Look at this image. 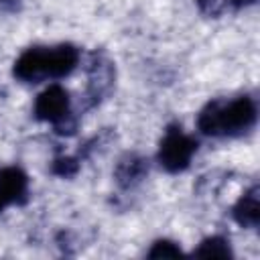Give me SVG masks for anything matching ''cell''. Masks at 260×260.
Returning <instances> with one entry per match:
<instances>
[{
	"instance_id": "3957f363",
	"label": "cell",
	"mask_w": 260,
	"mask_h": 260,
	"mask_svg": "<svg viewBox=\"0 0 260 260\" xmlns=\"http://www.w3.org/2000/svg\"><path fill=\"white\" fill-rule=\"evenodd\" d=\"M35 118L41 122H49L57 128L59 134H71L75 122L71 120V102L69 93L61 85H49L39 93L35 102Z\"/></svg>"
},
{
	"instance_id": "52a82bcc",
	"label": "cell",
	"mask_w": 260,
	"mask_h": 260,
	"mask_svg": "<svg viewBox=\"0 0 260 260\" xmlns=\"http://www.w3.org/2000/svg\"><path fill=\"white\" fill-rule=\"evenodd\" d=\"M146 171H148V167L144 165L142 158H138V156H128V158H124V160L118 165V169H116V179H118V183H120L122 187H130V185L138 183V181L146 175Z\"/></svg>"
},
{
	"instance_id": "8992f818",
	"label": "cell",
	"mask_w": 260,
	"mask_h": 260,
	"mask_svg": "<svg viewBox=\"0 0 260 260\" xmlns=\"http://www.w3.org/2000/svg\"><path fill=\"white\" fill-rule=\"evenodd\" d=\"M234 219L242 225V228H256L260 221V207H258V187L254 185L252 189H248L240 201L234 205Z\"/></svg>"
},
{
	"instance_id": "30bf717a",
	"label": "cell",
	"mask_w": 260,
	"mask_h": 260,
	"mask_svg": "<svg viewBox=\"0 0 260 260\" xmlns=\"http://www.w3.org/2000/svg\"><path fill=\"white\" fill-rule=\"evenodd\" d=\"M75 171H77V162L73 158H59L53 165V173H57L61 177H71Z\"/></svg>"
},
{
	"instance_id": "8fae6325",
	"label": "cell",
	"mask_w": 260,
	"mask_h": 260,
	"mask_svg": "<svg viewBox=\"0 0 260 260\" xmlns=\"http://www.w3.org/2000/svg\"><path fill=\"white\" fill-rule=\"evenodd\" d=\"M256 0H230V4H234L236 8H242V6H250V4H254Z\"/></svg>"
},
{
	"instance_id": "7a4b0ae2",
	"label": "cell",
	"mask_w": 260,
	"mask_h": 260,
	"mask_svg": "<svg viewBox=\"0 0 260 260\" xmlns=\"http://www.w3.org/2000/svg\"><path fill=\"white\" fill-rule=\"evenodd\" d=\"M256 124V104L248 95L209 102L197 118V128L207 136H242Z\"/></svg>"
},
{
	"instance_id": "ba28073f",
	"label": "cell",
	"mask_w": 260,
	"mask_h": 260,
	"mask_svg": "<svg viewBox=\"0 0 260 260\" xmlns=\"http://www.w3.org/2000/svg\"><path fill=\"white\" fill-rule=\"evenodd\" d=\"M193 256H199V258H230L232 250H230V246L223 238L213 236V238L203 240L199 244V248L193 250Z\"/></svg>"
},
{
	"instance_id": "9c48e42d",
	"label": "cell",
	"mask_w": 260,
	"mask_h": 260,
	"mask_svg": "<svg viewBox=\"0 0 260 260\" xmlns=\"http://www.w3.org/2000/svg\"><path fill=\"white\" fill-rule=\"evenodd\" d=\"M175 256H181V248L169 240H158L148 250V258H175Z\"/></svg>"
},
{
	"instance_id": "5b68a950",
	"label": "cell",
	"mask_w": 260,
	"mask_h": 260,
	"mask_svg": "<svg viewBox=\"0 0 260 260\" xmlns=\"http://www.w3.org/2000/svg\"><path fill=\"white\" fill-rule=\"evenodd\" d=\"M28 189V179L18 167L0 169V211L10 203L24 199Z\"/></svg>"
},
{
	"instance_id": "277c9868",
	"label": "cell",
	"mask_w": 260,
	"mask_h": 260,
	"mask_svg": "<svg viewBox=\"0 0 260 260\" xmlns=\"http://www.w3.org/2000/svg\"><path fill=\"white\" fill-rule=\"evenodd\" d=\"M197 150V140L181 130V126H171L158 146V162L169 173L185 171Z\"/></svg>"
},
{
	"instance_id": "6da1fadb",
	"label": "cell",
	"mask_w": 260,
	"mask_h": 260,
	"mask_svg": "<svg viewBox=\"0 0 260 260\" xmlns=\"http://www.w3.org/2000/svg\"><path fill=\"white\" fill-rule=\"evenodd\" d=\"M79 61V51L73 45L30 47L14 63V77L24 83H41L69 75Z\"/></svg>"
}]
</instances>
